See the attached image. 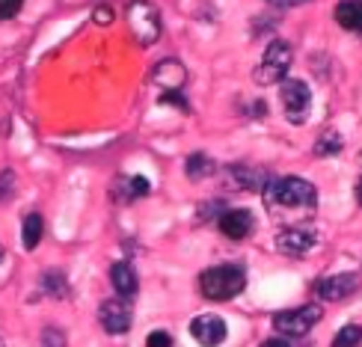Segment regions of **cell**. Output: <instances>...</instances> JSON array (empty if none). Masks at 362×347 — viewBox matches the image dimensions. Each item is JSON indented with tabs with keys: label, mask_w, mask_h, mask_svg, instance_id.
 Wrapping results in <instances>:
<instances>
[{
	"label": "cell",
	"mask_w": 362,
	"mask_h": 347,
	"mask_svg": "<svg viewBox=\"0 0 362 347\" xmlns=\"http://www.w3.org/2000/svg\"><path fill=\"white\" fill-rule=\"evenodd\" d=\"M264 205L270 211H309L318 205V190L306 178H274L264 184Z\"/></svg>",
	"instance_id": "1"
},
{
	"label": "cell",
	"mask_w": 362,
	"mask_h": 347,
	"mask_svg": "<svg viewBox=\"0 0 362 347\" xmlns=\"http://www.w3.org/2000/svg\"><path fill=\"white\" fill-rule=\"evenodd\" d=\"M247 274L238 264H220V267H208L199 276V291L208 300H232L244 291Z\"/></svg>",
	"instance_id": "2"
},
{
	"label": "cell",
	"mask_w": 362,
	"mask_h": 347,
	"mask_svg": "<svg viewBox=\"0 0 362 347\" xmlns=\"http://www.w3.org/2000/svg\"><path fill=\"white\" fill-rule=\"evenodd\" d=\"M294 63V54H291V45L288 42H270L264 48V57L259 69H255V83L270 86V83H282L288 81V69Z\"/></svg>",
	"instance_id": "3"
},
{
	"label": "cell",
	"mask_w": 362,
	"mask_h": 347,
	"mask_svg": "<svg viewBox=\"0 0 362 347\" xmlns=\"http://www.w3.org/2000/svg\"><path fill=\"white\" fill-rule=\"evenodd\" d=\"M128 27L140 45H152L160 36V12L148 0H134L128 6Z\"/></svg>",
	"instance_id": "4"
},
{
	"label": "cell",
	"mask_w": 362,
	"mask_h": 347,
	"mask_svg": "<svg viewBox=\"0 0 362 347\" xmlns=\"http://www.w3.org/2000/svg\"><path fill=\"white\" fill-rule=\"evenodd\" d=\"M279 98H282V107H285V116H288V122L303 125L306 116H309V104H312L309 86L300 81V78H288V81H282Z\"/></svg>",
	"instance_id": "5"
},
{
	"label": "cell",
	"mask_w": 362,
	"mask_h": 347,
	"mask_svg": "<svg viewBox=\"0 0 362 347\" xmlns=\"http://www.w3.org/2000/svg\"><path fill=\"white\" fill-rule=\"evenodd\" d=\"M321 306H300V309H285V312H276V318H274V327H276V333L282 336H306L309 329L321 321Z\"/></svg>",
	"instance_id": "6"
},
{
	"label": "cell",
	"mask_w": 362,
	"mask_h": 347,
	"mask_svg": "<svg viewBox=\"0 0 362 347\" xmlns=\"http://www.w3.org/2000/svg\"><path fill=\"white\" fill-rule=\"evenodd\" d=\"M190 336L202 347H217L229 336V327H226L220 314H199V318L190 321Z\"/></svg>",
	"instance_id": "7"
},
{
	"label": "cell",
	"mask_w": 362,
	"mask_h": 347,
	"mask_svg": "<svg viewBox=\"0 0 362 347\" xmlns=\"http://www.w3.org/2000/svg\"><path fill=\"white\" fill-rule=\"evenodd\" d=\"M98 321L110 336H122L131 329V309L125 300H104L98 309Z\"/></svg>",
	"instance_id": "8"
},
{
	"label": "cell",
	"mask_w": 362,
	"mask_h": 347,
	"mask_svg": "<svg viewBox=\"0 0 362 347\" xmlns=\"http://www.w3.org/2000/svg\"><path fill=\"white\" fill-rule=\"evenodd\" d=\"M359 276L356 274H336V276H327L315 282V294L321 300H344L348 294L356 291Z\"/></svg>",
	"instance_id": "9"
},
{
	"label": "cell",
	"mask_w": 362,
	"mask_h": 347,
	"mask_svg": "<svg viewBox=\"0 0 362 347\" xmlns=\"http://www.w3.org/2000/svg\"><path fill=\"white\" fill-rule=\"evenodd\" d=\"M223 178L229 190H259L267 184V175L262 170H252V167H244V163H235V167H226L223 170Z\"/></svg>",
	"instance_id": "10"
},
{
	"label": "cell",
	"mask_w": 362,
	"mask_h": 347,
	"mask_svg": "<svg viewBox=\"0 0 362 347\" xmlns=\"http://www.w3.org/2000/svg\"><path fill=\"white\" fill-rule=\"evenodd\" d=\"M315 247V235L309 229H282L276 235V249L291 255V259H300Z\"/></svg>",
	"instance_id": "11"
},
{
	"label": "cell",
	"mask_w": 362,
	"mask_h": 347,
	"mask_svg": "<svg viewBox=\"0 0 362 347\" xmlns=\"http://www.w3.org/2000/svg\"><path fill=\"white\" fill-rule=\"evenodd\" d=\"M252 225L255 223L247 208H232V211H226V214H220V232L229 240H244L252 232Z\"/></svg>",
	"instance_id": "12"
},
{
	"label": "cell",
	"mask_w": 362,
	"mask_h": 347,
	"mask_svg": "<svg viewBox=\"0 0 362 347\" xmlns=\"http://www.w3.org/2000/svg\"><path fill=\"white\" fill-rule=\"evenodd\" d=\"M152 81L163 89V93H178L181 86H185V81H187V74H185V66L181 63H175V59H163V63H158L155 66V71H152Z\"/></svg>",
	"instance_id": "13"
},
{
	"label": "cell",
	"mask_w": 362,
	"mask_h": 347,
	"mask_svg": "<svg viewBox=\"0 0 362 347\" xmlns=\"http://www.w3.org/2000/svg\"><path fill=\"white\" fill-rule=\"evenodd\" d=\"M110 282H113L119 297H134L140 288V279H137V274H134V267L128 261H116L110 267Z\"/></svg>",
	"instance_id": "14"
},
{
	"label": "cell",
	"mask_w": 362,
	"mask_h": 347,
	"mask_svg": "<svg viewBox=\"0 0 362 347\" xmlns=\"http://www.w3.org/2000/svg\"><path fill=\"white\" fill-rule=\"evenodd\" d=\"M336 21L344 30H362V0H341L336 6Z\"/></svg>",
	"instance_id": "15"
},
{
	"label": "cell",
	"mask_w": 362,
	"mask_h": 347,
	"mask_svg": "<svg viewBox=\"0 0 362 347\" xmlns=\"http://www.w3.org/2000/svg\"><path fill=\"white\" fill-rule=\"evenodd\" d=\"M116 199H122V202H131V199H140V196L148 193V181L143 175H134V178H122V181H116Z\"/></svg>",
	"instance_id": "16"
},
{
	"label": "cell",
	"mask_w": 362,
	"mask_h": 347,
	"mask_svg": "<svg viewBox=\"0 0 362 347\" xmlns=\"http://www.w3.org/2000/svg\"><path fill=\"white\" fill-rule=\"evenodd\" d=\"M42 232H45V223L39 214H27L24 217V229H21V244L24 249H36L39 240H42Z\"/></svg>",
	"instance_id": "17"
},
{
	"label": "cell",
	"mask_w": 362,
	"mask_h": 347,
	"mask_svg": "<svg viewBox=\"0 0 362 347\" xmlns=\"http://www.w3.org/2000/svg\"><path fill=\"white\" fill-rule=\"evenodd\" d=\"M187 178H193V181H199V178H208V175H214L217 172V167H214V160H211L208 155H190L187 158Z\"/></svg>",
	"instance_id": "18"
},
{
	"label": "cell",
	"mask_w": 362,
	"mask_h": 347,
	"mask_svg": "<svg viewBox=\"0 0 362 347\" xmlns=\"http://www.w3.org/2000/svg\"><path fill=\"white\" fill-rule=\"evenodd\" d=\"M341 152V134L339 131H324L318 143H315V155L318 158H329V155H336Z\"/></svg>",
	"instance_id": "19"
},
{
	"label": "cell",
	"mask_w": 362,
	"mask_h": 347,
	"mask_svg": "<svg viewBox=\"0 0 362 347\" xmlns=\"http://www.w3.org/2000/svg\"><path fill=\"white\" fill-rule=\"evenodd\" d=\"M359 341H362V327L351 324V327H341L336 333L333 347H359Z\"/></svg>",
	"instance_id": "20"
},
{
	"label": "cell",
	"mask_w": 362,
	"mask_h": 347,
	"mask_svg": "<svg viewBox=\"0 0 362 347\" xmlns=\"http://www.w3.org/2000/svg\"><path fill=\"white\" fill-rule=\"evenodd\" d=\"M45 288L54 297H66V279L63 274H45Z\"/></svg>",
	"instance_id": "21"
},
{
	"label": "cell",
	"mask_w": 362,
	"mask_h": 347,
	"mask_svg": "<svg viewBox=\"0 0 362 347\" xmlns=\"http://www.w3.org/2000/svg\"><path fill=\"white\" fill-rule=\"evenodd\" d=\"M146 347H173V339H170V333H163V329H155V333H148Z\"/></svg>",
	"instance_id": "22"
},
{
	"label": "cell",
	"mask_w": 362,
	"mask_h": 347,
	"mask_svg": "<svg viewBox=\"0 0 362 347\" xmlns=\"http://www.w3.org/2000/svg\"><path fill=\"white\" fill-rule=\"evenodd\" d=\"M21 4H24V0H0V21H6V18H12V15H18L21 12Z\"/></svg>",
	"instance_id": "23"
},
{
	"label": "cell",
	"mask_w": 362,
	"mask_h": 347,
	"mask_svg": "<svg viewBox=\"0 0 362 347\" xmlns=\"http://www.w3.org/2000/svg\"><path fill=\"white\" fill-rule=\"evenodd\" d=\"M45 347H66V339L59 329H45Z\"/></svg>",
	"instance_id": "24"
},
{
	"label": "cell",
	"mask_w": 362,
	"mask_h": 347,
	"mask_svg": "<svg viewBox=\"0 0 362 347\" xmlns=\"http://www.w3.org/2000/svg\"><path fill=\"white\" fill-rule=\"evenodd\" d=\"M113 21V9L110 6H98L95 9V24H110Z\"/></svg>",
	"instance_id": "25"
},
{
	"label": "cell",
	"mask_w": 362,
	"mask_h": 347,
	"mask_svg": "<svg viewBox=\"0 0 362 347\" xmlns=\"http://www.w3.org/2000/svg\"><path fill=\"white\" fill-rule=\"evenodd\" d=\"M12 178H15L12 172H4V175H0V199H4V196H6V184L12 187Z\"/></svg>",
	"instance_id": "26"
},
{
	"label": "cell",
	"mask_w": 362,
	"mask_h": 347,
	"mask_svg": "<svg viewBox=\"0 0 362 347\" xmlns=\"http://www.w3.org/2000/svg\"><path fill=\"white\" fill-rule=\"evenodd\" d=\"M267 4H274V6L288 9V6H300V4H306V0H267Z\"/></svg>",
	"instance_id": "27"
},
{
	"label": "cell",
	"mask_w": 362,
	"mask_h": 347,
	"mask_svg": "<svg viewBox=\"0 0 362 347\" xmlns=\"http://www.w3.org/2000/svg\"><path fill=\"white\" fill-rule=\"evenodd\" d=\"M262 347H291V341L288 339H267Z\"/></svg>",
	"instance_id": "28"
},
{
	"label": "cell",
	"mask_w": 362,
	"mask_h": 347,
	"mask_svg": "<svg viewBox=\"0 0 362 347\" xmlns=\"http://www.w3.org/2000/svg\"><path fill=\"white\" fill-rule=\"evenodd\" d=\"M356 202H359V205H362V178H359V181H356Z\"/></svg>",
	"instance_id": "29"
},
{
	"label": "cell",
	"mask_w": 362,
	"mask_h": 347,
	"mask_svg": "<svg viewBox=\"0 0 362 347\" xmlns=\"http://www.w3.org/2000/svg\"><path fill=\"white\" fill-rule=\"evenodd\" d=\"M0 347H6V344H4V341H0Z\"/></svg>",
	"instance_id": "30"
},
{
	"label": "cell",
	"mask_w": 362,
	"mask_h": 347,
	"mask_svg": "<svg viewBox=\"0 0 362 347\" xmlns=\"http://www.w3.org/2000/svg\"><path fill=\"white\" fill-rule=\"evenodd\" d=\"M0 255H4V252H0Z\"/></svg>",
	"instance_id": "31"
}]
</instances>
